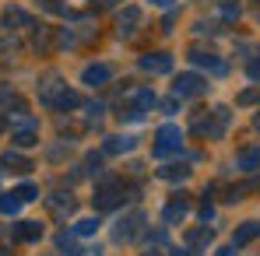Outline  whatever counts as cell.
<instances>
[{
	"label": "cell",
	"instance_id": "18",
	"mask_svg": "<svg viewBox=\"0 0 260 256\" xmlns=\"http://www.w3.org/2000/svg\"><path fill=\"white\" fill-rule=\"evenodd\" d=\"M211 239H215V232H211V228H193V232L186 235L190 249H208V246H211Z\"/></svg>",
	"mask_w": 260,
	"mask_h": 256
},
{
	"label": "cell",
	"instance_id": "6",
	"mask_svg": "<svg viewBox=\"0 0 260 256\" xmlns=\"http://www.w3.org/2000/svg\"><path fill=\"white\" fill-rule=\"evenodd\" d=\"M109 81H113V67L109 63H88L81 70V85H88V88H106Z\"/></svg>",
	"mask_w": 260,
	"mask_h": 256
},
{
	"label": "cell",
	"instance_id": "30",
	"mask_svg": "<svg viewBox=\"0 0 260 256\" xmlns=\"http://www.w3.org/2000/svg\"><path fill=\"white\" fill-rule=\"evenodd\" d=\"M260 165V151H246V155H239V169H253Z\"/></svg>",
	"mask_w": 260,
	"mask_h": 256
},
{
	"label": "cell",
	"instance_id": "5",
	"mask_svg": "<svg viewBox=\"0 0 260 256\" xmlns=\"http://www.w3.org/2000/svg\"><path fill=\"white\" fill-rule=\"evenodd\" d=\"M173 91H176V98H197V95L208 91V81H204L201 74H179Z\"/></svg>",
	"mask_w": 260,
	"mask_h": 256
},
{
	"label": "cell",
	"instance_id": "22",
	"mask_svg": "<svg viewBox=\"0 0 260 256\" xmlns=\"http://www.w3.org/2000/svg\"><path fill=\"white\" fill-rule=\"evenodd\" d=\"M95 232H99V217H81V221L74 225V235H81V239L95 235Z\"/></svg>",
	"mask_w": 260,
	"mask_h": 256
},
{
	"label": "cell",
	"instance_id": "1",
	"mask_svg": "<svg viewBox=\"0 0 260 256\" xmlns=\"http://www.w3.org/2000/svg\"><path fill=\"white\" fill-rule=\"evenodd\" d=\"M123 193H127V186L120 179H106V182H99L91 204H95V211H113V207L123 204Z\"/></svg>",
	"mask_w": 260,
	"mask_h": 256
},
{
	"label": "cell",
	"instance_id": "19",
	"mask_svg": "<svg viewBox=\"0 0 260 256\" xmlns=\"http://www.w3.org/2000/svg\"><path fill=\"white\" fill-rule=\"evenodd\" d=\"M257 190H260V179H246V182H239V186L229 190V200H232V204H236V200H246V197L257 193Z\"/></svg>",
	"mask_w": 260,
	"mask_h": 256
},
{
	"label": "cell",
	"instance_id": "25",
	"mask_svg": "<svg viewBox=\"0 0 260 256\" xmlns=\"http://www.w3.org/2000/svg\"><path fill=\"white\" fill-rule=\"evenodd\" d=\"M158 175H162V179H186L190 169H186V165H166V169H158Z\"/></svg>",
	"mask_w": 260,
	"mask_h": 256
},
{
	"label": "cell",
	"instance_id": "20",
	"mask_svg": "<svg viewBox=\"0 0 260 256\" xmlns=\"http://www.w3.org/2000/svg\"><path fill=\"white\" fill-rule=\"evenodd\" d=\"M162 217H166V225H176V221H183V217H186V200H176V204H169Z\"/></svg>",
	"mask_w": 260,
	"mask_h": 256
},
{
	"label": "cell",
	"instance_id": "8",
	"mask_svg": "<svg viewBox=\"0 0 260 256\" xmlns=\"http://www.w3.org/2000/svg\"><path fill=\"white\" fill-rule=\"evenodd\" d=\"M141 225H144V214L141 211H130L120 217V225H116V242H130L137 232H141Z\"/></svg>",
	"mask_w": 260,
	"mask_h": 256
},
{
	"label": "cell",
	"instance_id": "38",
	"mask_svg": "<svg viewBox=\"0 0 260 256\" xmlns=\"http://www.w3.org/2000/svg\"><path fill=\"white\" fill-rule=\"evenodd\" d=\"M141 256H162V253H155V249H148V253H141Z\"/></svg>",
	"mask_w": 260,
	"mask_h": 256
},
{
	"label": "cell",
	"instance_id": "29",
	"mask_svg": "<svg viewBox=\"0 0 260 256\" xmlns=\"http://www.w3.org/2000/svg\"><path fill=\"white\" fill-rule=\"evenodd\" d=\"M236 102H239V105H260V88H250V91H243Z\"/></svg>",
	"mask_w": 260,
	"mask_h": 256
},
{
	"label": "cell",
	"instance_id": "7",
	"mask_svg": "<svg viewBox=\"0 0 260 256\" xmlns=\"http://www.w3.org/2000/svg\"><path fill=\"white\" fill-rule=\"evenodd\" d=\"M63 78L56 74V70H49V74H43V81H39V98H43L46 105H53L60 95H63Z\"/></svg>",
	"mask_w": 260,
	"mask_h": 256
},
{
	"label": "cell",
	"instance_id": "21",
	"mask_svg": "<svg viewBox=\"0 0 260 256\" xmlns=\"http://www.w3.org/2000/svg\"><path fill=\"white\" fill-rule=\"evenodd\" d=\"M36 49H39V53H49V49H53V28L39 25V32H36Z\"/></svg>",
	"mask_w": 260,
	"mask_h": 256
},
{
	"label": "cell",
	"instance_id": "26",
	"mask_svg": "<svg viewBox=\"0 0 260 256\" xmlns=\"http://www.w3.org/2000/svg\"><path fill=\"white\" fill-rule=\"evenodd\" d=\"M0 105H14L18 113H25V105H21V98L11 91V88H0Z\"/></svg>",
	"mask_w": 260,
	"mask_h": 256
},
{
	"label": "cell",
	"instance_id": "23",
	"mask_svg": "<svg viewBox=\"0 0 260 256\" xmlns=\"http://www.w3.org/2000/svg\"><path fill=\"white\" fill-rule=\"evenodd\" d=\"M18 211H21V200H18L14 193H4V197H0V214H11V217H14Z\"/></svg>",
	"mask_w": 260,
	"mask_h": 256
},
{
	"label": "cell",
	"instance_id": "15",
	"mask_svg": "<svg viewBox=\"0 0 260 256\" xmlns=\"http://www.w3.org/2000/svg\"><path fill=\"white\" fill-rule=\"evenodd\" d=\"M0 165L11 169V172H28L32 169V162H28L25 155H18V151H4V155H0Z\"/></svg>",
	"mask_w": 260,
	"mask_h": 256
},
{
	"label": "cell",
	"instance_id": "13",
	"mask_svg": "<svg viewBox=\"0 0 260 256\" xmlns=\"http://www.w3.org/2000/svg\"><path fill=\"white\" fill-rule=\"evenodd\" d=\"M11 232H14V239H21V242H36V239L43 235V225H39V221H18Z\"/></svg>",
	"mask_w": 260,
	"mask_h": 256
},
{
	"label": "cell",
	"instance_id": "9",
	"mask_svg": "<svg viewBox=\"0 0 260 256\" xmlns=\"http://www.w3.org/2000/svg\"><path fill=\"white\" fill-rule=\"evenodd\" d=\"M141 70H148V74H169V70H173V56H166V53H148V56H141Z\"/></svg>",
	"mask_w": 260,
	"mask_h": 256
},
{
	"label": "cell",
	"instance_id": "4",
	"mask_svg": "<svg viewBox=\"0 0 260 256\" xmlns=\"http://www.w3.org/2000/svg\"><path fill=\"white\" fill-rule=\"evenodd\" d=\"M155 140H158V144H155V155L166 158V155H173V151L183 148V130L176 127V123H166V127H158Z\"/></svg>",
	"mask_w": 260,
	"mask_h": 256
},
{
	"label": "cell",
	"instance_id": "33",
	"mask_svg": "<svg viewBox=\"0 0 260 256\" xmlns=\"http://www.w3.org/2000/svg\"><path fill=\"white\" fill-rule=\"evenodd\" d=\"M39 4H43L46 11H63V7H60V0H39Z\"/></svg>",
	"mask_w": 260,
	"mask_h": 256
},
{
	"label": "cell",
	"instance_id": "39",
	"mask_svg": "<svg viewBox=\"0 0 260 256\" xmlns=\"http://www.w3.org/2000/svg\"><path fill=\"white\" fill-rule=\"evenodd\" d=\"M257 130H260V116H257Z\"/></svg>",
	"mask_w": 260,
	"mask_h": 256
},
{
	"label": "cell",
	"instance_id": "12",
	"mask_svg": "<svg viewBox=\"0 0 260 256\" xmlns=\"http://www.w3.org/2000/svg\"><path fill=\"white\" fill-rule=\"evenodd\" d=\"M190 60H193L197 67H208L211 74H225V63L218 60L215 53H204V49H190Z\"/></svg>",
	"mask_w": 260,
	"mask_h": 256
},
{
	"label": "cell",
	"instance_id": "31",
	"mask_svg": "<svg viewBox=\"0 0 260 256\" xmlns=\"http://www.w3.org/2000/svg\"><path fill=\"white\" fill-rule=\"evenodd\" d=\"M221 14H225V18H239V4H225Z\"/></svg>",
	"mask_w": 260,
	"mask_h": 256
},
{
	"label": "cell",
	"instance_id": "28",
	"mask_svg": "<svg viewBox=\"0 0 260 256\" xmlns=\"http://www.w3.org/2000/svg\"><path fill=\"white\" fill-rule=\"evenodd\" d=\"M56 246H60V249H67V256H78V246H74V235H67V232H63V235H56Z\"/></svg>",
	"mask_w": 260,
	"mask_h": 256
},
{
	"label": "cell",
	"instance_id": "16",
	"mask_svg": "<svg viewBox=\"0 0 260 256\" xmlns=\"http://www.w3.org/2000/svg\"><path fill=\"white\" fill-rule=\"evenodd\" d=\"M137 148L134 137H106V155H127Z\"/></svg>",
	"mask_w": 260,
	"mask_h": 256
},
{
	"label": "cell",
	"instance_id": "2",
	"mask_svg": "<svg viewBox=\"0 0 260 256\" xmlns=\"http://www.w3.org/2000/svg\"><path fill=\"white\" fill-rule=\"evenodd\" d=\"M225 127H229V109H225V105H218L208 116H197V120H193V130H197L201 137H211V140H218V137L225 133Z\"/></svg>",
	"mask_w": 260,
	"mask_h": 256
},
{
	"label": "cell",
	"instance_id": "32",
	"mask_svg": "<svg viewBox=\"0 0 260 256\" xmlns=\"http://www.w3.org/2000/svg\"><path fill=\"white\" fill-rule=\"evenodd\" d=\"M246 70H250V78H253V81H260V60H250V67H246Z\"/></svg>",
	"mask_w": 260,
	"mask_h": 256
},
{
	"label": "cell",
	"instance_id": "34",
	"mask_svg": "<svg viewBox=\"0 0 260 256\" xmlns=\"http://www.w3.org/2000/svg\"><path fill=\"white\" fill-rule=\"evenodd\" d=\"M116 4H120V0H99L95 7H99V11H109V7H116Z\"/></svg>",
	"mask_w": 260,
	"mask_h": 256
},
{
	"label": "cell",
	"instance_id": "14",
	"mask_svg": "<svg viewBox=\"0 0 260 256\" xmlns=\"http://www.w3.org/2000/svg\"><path fill=\"white\" fill-rule=\"evenodd\" d=\"M257 235H260V221H246V225L232 235V246H236V249H239V246H250Z\"/></svg>",
	"mask_w": 260,
	"mask_h": 256
},
{
	"label": "cell",
	"instance_id": "17",
	"mask_svg": "<svg viewBox=\"0 0 260 256\" xmlns=\"http://www.w3.org/2000/svg\"><path fill=\"white\" fill-rule=\"evenodd\" d=\"M4 21H7L11 28H32V18H28L21 7H7V11H4Z\"/></svg>",
	"mask_w": 260,
	"mask_h": 256
},
{
	"label": "cell",
	"instance_id": "37",
	"mask_svg": "<svg viewBox=\"0 0 260 256\" xmlns=\"http://www.w3.org/2000/svg\"><path fill=\"white\" fill-rule=\"evenodd\" d=\"M173 256H190V249H176V253Z\"/></svg>",
	"mask_w": 260,
	"mask_h": 256
},
{
	"label": "cell",
	"instance_id": "10",
	"mask_svg": "<svg viewBox=\"0 0 260 256\" xmlns=\"http://www.w3.org/2000/svg\"><path fill=\"white\" fill-rule=\"evenodd\" d=\"M137 25H141V11H137V7H127V11L120 14V25H116V35H120V39H130V35L137 32Z\"/></svg>",
	"mask_w": 260,
	"mask_h": 256
},
{
	"label": "cell",
	"instance_id": "36",
	"mask_svg": "<svg viewBox=\"0 0 260 256\" xmlns=\"http://www.w3.org/2000/svg\"><path fill=\"white\" fill-rule=\"evenodd\" d=\"M151 4H158V7H173V0H151Z\"/></svg>",
	"mask_w": 260,
	"mask_h": 256
},
{
	"label": "cell",
	"instance_id": "11",
	"mask_svg": "<svg viewBox=\"0 0 260 256\" xmlns=\"http://www.w3.org/2000/svg\"><path fill=\"white\" fill-rule=\"evenodd\" d=\"M46 204H49V211L56 217H71L74 214V197L71 193H53V197H46Z\"/></svg>",
	"mask_w": 260,
	"mask_h": 256
},
{
	"label": "cell",
	"instance_id": "24",
	"mask_svg": "<svg viewBox=\"0 0 260 256\" xmlns=\"http://www.w3.org/2000/svg\"><path fill=\"white\" fill-rule=\"evenodd\" d=\"M53 105H56V109H78V105H81V98H78L74 91H67V88H63V95H60Z\"/></svg>",
	"mask_w": 260,
	"mask_h": 256
},
{
	"label": "cell",
	"instance_id": "35",
	"mask_svg": "<svg viewBox=\"0 0 260 256\" xmlns=\"http://www.w3.org/2000/svg\"><path fill=\"white\" fill-rule=\"evenodd\" d=\"M215 256H239V253H236V246H229V249H218Z\"/></svg>",
	"mask_w": 260,
	"mask_h": 256
},
{
	"label": "cell",
	"instance_id": "27",
	"mask_svg": "<svg viewBox=\"0 0 260 256\" xmlns=\"http://www.w3.org/2000/svg\"><path fill=\"white\" fill-rule=\"evenodd\" d=\"M14 197H18V200H21V204H28V200H39V190H36V186H28V182H25V186H18V190H14Z\"/></svg>",
	"mask_w": 260,
	"mask_h": 256
},
{
	"label": "cell",
	"instance_id": "3",
	"mask_svg": "<svg viewBox=\"0 0 260 256\" xmlns=\"http://www.w3.org/2000/svg\"><path fill=\"white\" fill-rule=\"evenodd\" d=\"M11 140H14V148H36L39 144V123L32 116H14Z\"/></svg>",
	"mask_w": 260,
	"mask_h": 256
}]
</instances>
